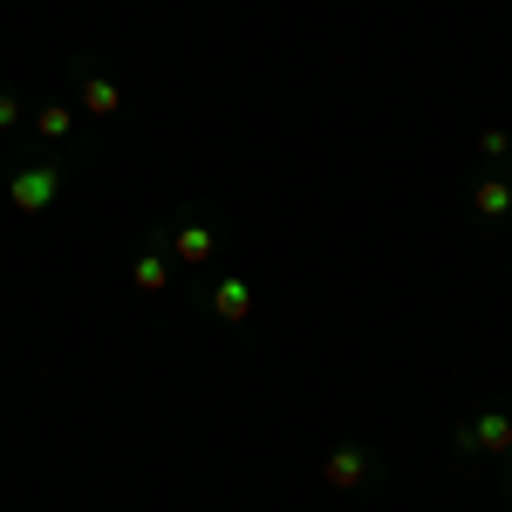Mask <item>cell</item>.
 Here are the masks:
<instances>
[{
    "label": "cell",
    "instance_id": "cell-11",
    "mask_svg": "<svg viewBox=\"0 0 512 512\" xmlns=\"http://www.w3.org/2000/svg\"><path fill=\"white\" fill-rule=\"evenodd\" d=\"M28 110H35V103H28L14 82H0V137H21V130H28Z\"/></svg>",
    "mask_w": 512,
    "mask_h": 512
},
{
    "label": "cell",
    "instance_id": "cell-6",
    "mask_svg": "<svg viewBox=\"0 0 512 512\" xmlns=\"http://www.w3.org/2000/svg\"><path fill=\"white\" fill-rule=\"evenodd\" d=\"M28 137H35V144H48V151H62L69 164L89 151V123H82V110L69 103V96L35 103V110H28Z\"/></svg>",
    "mask_w": 512,
    "mask_h": 512
},
{
    "label": "cell",
    "instance_id": "cell-2",
    "mask_svg": "<svg viewBox=\"0 0 512 512\" xmlns=\"http://www.w3.org/2000/svg\"><path fill=\"white\" fill-rule=\"evenodd\" d=\"M62 185H69V158H62V151L7 158V171H0V192H7V205H14L21 219H41V212L62 198Z\"/></svg>",
    "mask_w": 512,
    "mask_h": 512
},
{
    "label": "cell",
    "instance_id": "cell-5",
    "mask_svg": "<svg viewBox=\"0 0 512 512\" xmlns=\"http://www.w3.org/2000/svg\"><path fill=\"white\" fill-rule=\"evenodd\" d=\"M383 451L369 444V437H342V444H328V458H321V478H328V492H369V485H383Z\"/></svg>",
    "mask_w": 512,
    "mask_h": 512
},
{
    "label": "cell",
    "instance_id": "cell-9",
    "mask_svg": "<svg viewBox=\"0 0 512 512\" xmlns=\"http://www.w3.org/2000/svg\"><path fill=\"white\" fill-rule=\"evenodd\" d=\"M465 205H472L478 226H506V233H512V185H506V171H485V164H478Z\"/></svg>",
    "mask_w": 512,
    "mask_h": 512
},
{
    "label": "cell",
    "instance_id": "cell-3",
    "mask_svg": "<svg viewBox=\"0 0 512 512\" xmlns=\"http://www.w3.org/2000/svg\"><path fill=\"white\" fill-rule=\"evenodd\" d=\"M62 96H69V103L82 110V123H103V130H110V123L130 110L123 82L110 76L96 55H69V69H62Z\"/></svg>",
    "mask_w": 512,
    "mask_h": 512
},
{
    "label": "cell",
    "instance_id": "cell-10",
    "mask_svg": "<svg viewBox=\"0 0 512 512\" xmlns=\"http://www.w3.org/2000/svg\"><path fill=\"white\" fill-rule=\"evenodd\" d=\"M472 151H478V164H485V171H506V164H512V130L485 123V130L472 137Z\"/></svg>",
    "mask_w": 512,
    "mask_h": 512
},
{
    "label": "cell",
    "instance_id": "cell-12",
    "mask_svg": "<svg viewBox=\"0 0 512 512\" xmlns=\"http://www.w3.org/2000/svg\"><path fill=\"white\" fill-rule=\"evenodd\" d=\"M499 485H506V499H512V458H506V465H499Z\"/></svg>",
    "mask_w": 512,
    "mask_h": 512
},
{
    "label": "cell",
    "instance_id": "cell-1",
    "mask_svg": "<svg viewBox=\"0 0 512 512\" xmlns=\"http://www.w3.org/2000/svg\"><path fill=\"white\" fill-rule=\"evenodd\" d=\"M164 246H171V260L178 267H192V274H212L219 267V253H226V239H233V226H226V212L212 205V198H185L171 219H158Z\"/></svg>",
    "mask_w": 512,
    "mask_h": 512
},
{
    "label": "cell",
    "instance_id": "cell-7",
    "mask_svg": "<svg viewBox=\"0 0 512 512\" xmlns=\"http://www.w3.org/2000/svg\"><path fill=\"white\" fill-rule=\"evenodd\" d=\"M123 274H130V287H137L144 301H164V294L178 287V260H171V246H164L158 226H144V233H137V246H130V267H123Z\"/></svg>",
    "mask_w": 512,
    "mask_h": 512
},
{
    "label": "cell",
    "instance_id": "cell-13",
    "mask_svg": "<svg viewBox=\"0 0 512 512\" xmlns=\"http://www.w3.org/2000/svg\"><path fill=\"white\" fill-rule=\"evenodd\" d=\"M506 185H512V164H506Z\"/></svg>",
    "mask_w": 512,
    "mask_h": 512
},
{
    "label": "cell",
    "instance_id": "cell-4",
    "mask_svg": "<svg viewBox=\"0 0 512 512\" xmlns=\"http://www.w3.org/2000/svg\"><path fill=\"white\" fill-rule=\"evenodd\" d=\"M192 308H198V315H212L219 328H246V321H253V280L233 274V267L198 274L192 280Z\"/></svg>",
    "mask_w": 512,
    "mask_h": 512
},
{
    "label": "cell",
    "instance_id": "cell-8",
    "mask_svg": "<svg viewBox=\"0 0 512 512\" xmlns=\"http://www.w3.org/2000/svg\"><path fill=\"white\" fill-rule=\"evenodd\" d=\"M465 431H472V451H478V458L506 465V458H512V390L485 396L472 417H465Z\"/></svg>",
    "mask_w": 512,
    "mask_h": 512
}]
</instances>
